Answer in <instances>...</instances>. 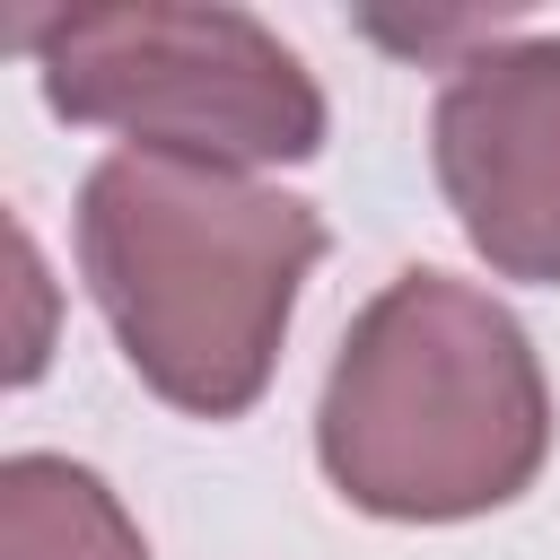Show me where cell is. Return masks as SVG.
<instances>
[{
  "mask_svg": "<svg viewBox=\"0 0 560 560\" xmlns=\"http://www.w3.org/2000/svg\"><path fill=\"white\" fill-rule=\"evenodd\" d=\"M79 254L131 368L184 411H245L271 376L324 228L306 201L192 158L122 149L88 175Z\"/></svg>",
  "mask_w": 560,
  "mask_h": 560,
  "instance_id": "cell-1",
  "label": "cell"
},
{
  "mask_svg": "<svg viewBox=\"0 0 560 560\" xmlns=\"http://www.w3.org/2000/svg\"><path fill=\"white\" fill-rule=\"evenodd\" d=\"M324 472L376 516H481L542 464L551 402L508 306L446 271L394 280L332 359Z\"/></svg>",
  "mask_w": 560,
  "mask_h": 560,
  "instance_id": "cell-2",
  "label": "cell"
},
{
  "mask_svg": "<svg viewBox=\"0 0 560 560\" xmlns=\"http://www.w3.org/2000/svg\"><path fill=\"white\" fill-rule=\"evenodd\" d=\"M44 61V96L70 122L131 131L149 158L271 166L324 140V96L298 52L245 9H61L18 26Z\"/></svg>",
  "mask_w": 560,
  "mask_h": 560,
  "instance_id": "cell-3",
  "label": "cell"
},
{
  "mask_svg": "<svg viewBox=\"0 0 560 560\" xmlns=\"http://www.w3.org/2000/svg\"><path fill=\"white\" fill-rule=\"evenodd\" d=\"M438 175L508 280H560V35L490 44L446 79Z\"/></svg>",
  "mask_w": 560,
  "mask_h": 560,
  "instance_id": "cell-4",
  "label": "cell"
},
{
  "mask_svg": "<svg viewBox=\"0 0 560 560\" xmlns=\"http://www.w3.org/2000/svg\"><path fill=\"white\" fill-rule=\"evenodd\" d=\"M0 560H149L114 490L61 455H18L0 472Z\"/></svg>",
  "mask_w": 560,
  "mask_h": 560,
  "instance_id": "cell-5",
  "label": "cell"
},
{
  "mask_svg": "<svg viewBox=\"0 0 560 560\" xmlns=\"http://www.w3.org/2000/svg\"><path fill=\"white\" fill-rule=\"evenodd\" d=\"M9 280H18V350H9V376L26 385L44 368V262H35L26 228H9Z\"/></svg>",
  "mask_w": 560,
  "mask_h": 560,
  "instance_id": "cell-6",
  "label": "cell"
}]
</instances>
